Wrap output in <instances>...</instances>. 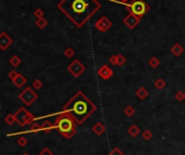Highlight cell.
<instances>
[{"label": "cell", "mask_w": 185, "mask_h": 155, "mask_svg": "<svg viewBox=\"0 0 185 155\" xmlns=\"http://www.w3.org/2000/svg\"><path fill=\"white\" fill-rule=\"evenodd\" d=\"M36 26H38L40 29H44V28H45L48 26V21L45 20V18L37 19V21H36Z\"/></svg>", "instance_id": "18"}, {"label": "cell", "mask_w": 185, "mask_h": 155, "mask_svg": "<svg viewBox=\"0 0 185 155\" xmlns=\"http://www.w3.org/2000/svg\"><path fill=\"white\" fill-rule=\"evenodd\" d=\"M109 155H124V154L122 153L121 151H120V150L118 149V147H115V149L113 150V151L109 153Z\"/></svg>", "instance_id": "34"}, {"label": "cell", "mask_w": 185, "mask_h": 155, "mask_svg": "<svg viewBox=\"0 0 185 155\" xmlns=\"http://www.w3.org/2000/svg\"><path fill=\"white\" fill-rule=\"evenodd\" d=\"M112 25H113V24L108 20V18H107V16H102V18H100L94 24L95 28H97L98 30H100V32H102V33L107 32V30H108L109 28L112 27Z\"/></svg>", "instance_id": "8"}, {"label": "cell", "mask_w": 185, "mask_h": 155, "mask_svg": "<svg viewBox=\"0 0 185 155\" xmlns=\"http://www.w3.org/2000/svg\"><path fill=\"white\" fill-rule=\"evenodd\" d=\"M39 155H54V154H53V152L50 151V149H48V147H45V149L39 153Z\"/></svg>", "instance_id": "32"}, {"label": "cell", "mask_w": 185, "mask_h": 155, "mask_svg": "<svg viewBox=\"0 0 185 155\" xmlns=\"http://www.w3.org/2000/svg\"><path fill=\"white\" fill-rule=\"evenodd\" d=\"M140 21H141V19L139 18V16H136L135 14H133L132 12H130V13L124 19V23L126 24L127 27L130 28V29H134V28L139 25Z\"/></svg>", "instance_id": "9"}, {"label": "cell", "mask_w": 185, "mask_h": 155, "mask_svg": "<svg viewBox=\"0 0 185 155\" xmlns=\"http://www.w3.org/2000/svg\"><path fill=\"white\" fill-rule=\"evenodd\" d=\"M33 87L35 88L36 90H39L40 88L42 87V82L40 79H35L33 82Z\"/></svg>", "instance_id": "29"}, {"label": "cell", "mask_w": 185, "mask_h": 155, "mask_svg": "<svg viewBox=\"0 0 185 155\" xmlns=\"http://www.w3.org/2000/svg\"><path fill=\"white\" fill-rule=\"evenodd\" d=\"M18 98L22 100L23 103H25L27 106H29V105H32L36 100H37L38 95L30 87H26V89H24L20 94Z\"/></svg>", "instance_id": "6"}, {"label": "cell", "mask_w": 185, "mask_h": 155, "mask_svg": "<svg viewBox=\"0 0 185 155\" xmlns=\"http://www.w3.org/2000/svg\"><path fill=\"white\" fill-rule=\"evenodd\" d=\"M120 1H121V2H129L130 0H120Z\"/></svg>", "instance_id": "36"}, {"label": "cell", "mask_w": 185, "mask_h": 155, "mask_svg": "<svg viewBox=\"0 0 185 155\" xmlns=\"http://www.w3.org/2000/svg\"><path fill=\"white\" fill-rule=\"evenodd\" d=\"M108 1L117 2V3L124 4V6H126L127 8H128L129 12H132V13L135 14V15L139 16L140 19L146 13V12L150 10V6L146 4V2L144 1V0H132L130 3H129V2L116 1V0H108Z\"/></svg>", "instance_id": "4"}, {"label": "cell", "mask_w": 185, "mask_h": 155, "mask_svg": "<svg viewBox=\"0 0 185 155\" xmlns=\"http://www.w3.org/2000/svg\"><path fill=\"white\" fill-rule=\"evenodd\" d=\"M45 15V12L42 9H36L35 12H34V16L37 19H40V18H44Z\"/></svg>", "instance_id": "26"}, {"label": "cell", "mask_w": 185, "mask_h": 155, "mask_svg": "<svg viewBox=\"0 0 185 155\" xmlns=\"http://www.w3.org/2000/svg\"><path fill=\"white\" fill-rule=\"evenodd\" d=\"M154 85H155V87L157 88L158 90H161L166 87V82L162 78H158V79L155 80V83H154Z\"/></svg>", "instance_id": "23"}, {"label": "cell", "mask_w": 185, "mask_h": 155, "mask_svg": "<svg viewBox=\"0 0 185 155\" xmlns=\"http://www.w3.org/2000/svg\"><path fill=\"white\" fill-rule=\"evenodd\" d=\"M140 131H141L140 128H139L136 125H132V126H130V127L128 128V133L131 136V137H133V138L138 137L139 133H140Z\"/></svg>", "instance_id": "17"}, {"label": "cell", "mask_w": 185, "mask_h": 155, "mask_svg": "<svg viewBox=\"0 0 185 155\" xmlns=\"http://www.w3.org/2000/svg\"><path fill=\"white\" fill-rule=\"evenodd\" d=\"M14 115H15L16 118V123L22 127L26 125H33L34 121H35V117L32 115V113L28 112L26 109H24V107H21Z\"/></svg>", "instance_id": "5"}, {"label": "cell", "mask_w": 185, "mask_h": 155, "mask_svg": "<svg viewBox=\"0 0 185 155\" xmlns=\"http://www.w3.org/2000/svg\"><path fill=\"white\" fill-rule=\"evenodd\" d=\"M9 62H10V64H11L12 66H13V67H18V66L20 65L21 62H22V61H21L20 56H18L15 54V56H11V59H10V61H9Z\"/></svg>", "instance_id": "20"}, {"label": "cell", "mask_w": 185, "mask_h": 155, "mask_svg": "<svg viewBox=\"0 0 185 155\" xmlns=\"http://www.w3.org/2000/svg\"><path fill=\"white\" fill-rule=\"evenodd\" d=\"M148 65L151 66L152 68H156L158 67V66L160 65V61L158 58H156V56H153V58L150 59V61H148Z\"/></svg>", "instance_id": "19"}, {"label": "cell", "mask_w": 185, "mask_h": 155, "mask_svg": "<svg viewBox=\"0 0 185 155\" xmlns=\"http://www.w3.org/2000/svg\"><path fill=\"white\" fill-rule=\"evenodd\" d=\"M113 74H114V72H113V70H110V67L107 65H103L102 67L98 71V75L104 80H108L113 76Z\"/></svg>", "instance_id": "11"}, {"label": "cell", "mask_w": 185, "mask_h": 155, "mask_svg": "<svg viewBox=\"0 0 185 155\" xmlns=\"http://www.w3.org/2000/svg\"><path fill=\"white\" fill-rule=\"evenodd\" d=\"M29 131H30V132H37V131H41V126L38 125L37 123L33 124L32 127H30V129H29Z\"/></svg>", "instance_id": "30"}, {"label": "cell", "mask_w": 185, "mask_h": 155, "mask_svg": "<svg viewBox=\"0 0 185 155\" xmlns=\"http://www.w3.org/2000/svg\"><path fill=\"white\" fill-rule=\"evenodd\" d=\"M18 144L20 145V147H24L26 144H27V139H26V138H24V137L18 138Z\"/></svg>", "instance_id": "31"}, {"label": "cell", "mask_w": 185, "mask_h": 155, "mask_svg": "<svg viewBox=\"0 0 185 155\" xmlns=\"http://www.w3.org/2000/svg\"><path fill=\"white\" fill-rule=\"evenodd\" d=\"M175 99H177V101L182 102V101H183V100L185 99V92L177 91V94H175Z\"/></svg>", "instance_id": "28"}, {"label": "cell", "mask_w": 185, "mask_h": 155, "mask_svg": "<svg viewBox=\"0 0 185 155\" xmlns=\"http://www.w3.org/2000/svg\"><path fill=\"white\" fill-rule=\"evenodd\" d=\"M124 113L126 116H128V117H131V116L134 115V113H135V110L133 109V106L129 105V106H126L124 110Z\"/></svg>", "instance_id": "22"}, {"label": "cell", "mask_w": 185, "mask_h": 155, "mask_svg": "<svg viewBox=\"0 0 185 155\" xmlns=\"http://www.w3.org/2000/svg\"><path fill=\"white\" fill-rule=\"evenodd\" d=\"M12 44H13L12 38L7 34L6 32H2L1 34H0V49L1 50L8 49Z\"/></svg>", "instance_id": "10"}, {"label": "cell", "mask_w": 185, "mask_h": 155, "mask_svg": "<svg viewBox=\"0 0 185 155\" xmlns=\"http://www.w3.org/2000/svg\"><path fill=\"white\" fill-rule=\"evenodd\" d=\"M64 54H65L66 58H73L74 56H75V51H74L71 48H67V49L65 50V52H64Z\"/></svg>", "instance_id": "27"}, {"label": "cell", "mask_w": 185, "mask_h": 155, "mask_svg": "<svg viewBox=\"0 0 185 155\" xmlns=\"http://www.w3.org/2000/svg\"><path fill=\"white\" fill-rule=\"evenodd\" d=\"M26 82H27V79H26L25 76H23L22 74H18V77L14 78V79L12 80V83H13V85L15 86V87H18V88L23 87V86L26 83Z\"/></svg>", "instance_id": "12"}, {"label": "cell", "mask_w": 185, "mask_h": 155, "mask_svg": "<svg viewBox=\"0 0 185 155\" xmlns=\"http://www.w3.org/2000/svg\"><path fill=\"white\" fill-rule=\"evenodd\" d=\"M67 71H68L75 78H78L79 76L86 71V66L83 65L80 61L75 60V61H73L68 66H67Z\"/></svg>", "instance_id": "7"}, {"label": "cell", "mask_w": 185, "mask_h": 155, "mask_svg": "<svg viewBox=\"0 0 185 155\" xmlns=\"http://www.w3.org/2000/svg\"><path fill=\"white\" fill-rule=\"evenodd\" d=\"M23 155H29V154H27V153H25V154H23Z\"/></svg>", "instance_id": "37"}, {"label": "cell", "mask_w": 185, "mask_h": 155, "mask_svg": "<svg viewBox=\"0 0 185 155\" xmlns=\"http://www.w3.org/2000/svg\"><path fill=\"white\" fill-rule=\"evenodd\" d=\"M55 124V129L61 133L66 139H71L74 135L76 133V121L73 118V116L69 115L67 113L62 112L61 114L57 115L56 119L54 121Z\"/></svg>", "instance_id": "3"}, {"label": "cell", "mask_w": 185, "mask_h": 155, "mask_svg": "<svg viewBox=\"0 0 185 155\" xmlns=\"http://www.w3.org/2000/svg\"><path fill=\"white\" fill-rule=\"evenodd\" d=\"M135 95H136V97H138L140 100H144V99H146V98H147L148 91H147V90H146L144 87H140L138 90H136Z\"/></svg>", "instance_id": "15"}, {"label": "cell", "mask_w": 185, "mask_h": 155, "mask_svg": "<svg viewBox=\"0 0 185 155\" xmlns=\"http://www.w3.org/2000/svg\"><path fill=\"white\" fill-rule=\"evenodd\" d=\"M52 129H55V124H52L51 121L45 120L44 124L41 125V131H45V132H49Z\"/></svg>", "instance_id": "16"}, {"label": "cell", "mask_w": 185, "mask_h": 155, "mask_svg": "<svg viewBox=\"0 0 185 155\" xmlns=\"http://www.w3.org/2000/svg\"><path fill=\"white\" fill-rule=\"evenodd\" d=\"M92 130L97 136H102L103 133L105 132V126L103 125L101 121H98V123L92 127Z\"/></svg>", "instance_id": "13"}, {"label": "cell", "mask_w": 185, "mask_h": 155, "mask_svg": "<svg viewBox=\"0 0 185 155\" xmlns=\"http://www.w3.org/2000/svg\"><path fill=\"white\" fill-rule=\"evenodd\" d=\"M57 9L80 28L100 10L101 3L98 0H61Z\"/></svg>", "instance_id": "1"}, {"label": "cell", "mask_w": 185, "mask_h": 155, "mask_svg": "<svg viewBox=\"0 0 185 155\" xmlns=\"http://www.w3.org/2000/svg\"><path fill=\"white\" fill-rule=\"evenodd\" d=\"M126 58L122 54H117V66H122L126 63Z\"/></svg>", "instance_id": "25"}, {"label": "cell", "mask_w": 185, "mask_h": 155, "mask_svg": "<svg viewBox=\"0 0 185 155\" xmlns=\"http://www.w3.org/2000/svg\"><path fill=\"white\" fill-rule=\"evenodd\" d=\"M109 63L113 64V65H117V54L110 56V58H109Z\"/></svg>", "instance_id": "35"}, {"label": "cell", "mask_w": 185, "mask_h": 155, "mask_svg": "<svg viewBox=\"0 0 185 155\" xmlns=\"http://www.w3.org/2000/svg\"><path fill=\"white\" fill-rule=\"evenodd\" d=\"M95 110H97L95 104L87 98V95H85L81 91H78L64 105L62 112L73 116L78 125H82L83 121L90 117L95 112Z\"/></svg>", "instance_id": "2"}, {"label": "cell", "mask_w": 185, "mask_h": 155, "mask_svg": "<svg viewBox=\"0 0 185 155\" xmlns=\"http://www.w3.org/2000/svg\"><path fill=\"white\" fill-rule=\"evenodd\" d=\"M18 74H20V73H18V72H16V71H14V70H13V71H11L10 73L8 74V76H9V78H11V79L13 80L14 78H16V77H18Z\"/></svg>", "instance_id": "33"}, {"label": "cell", "mask_w": 185, "mask_h": 155, "mask_svg": "<svg viewBox=\"0 0 185 155\" xmlns=\"http://www.w3.org/2000/svg\"><path fill=\"white\" fill-rule=\"evenodd\" d=\"M4 121H6V123L8 124L9 126L13 125L14 123H16L15 115H14V114H9V115L6 116V118H4Z\"/></svg>", "instance_id": "21"}, {"label": "cell", "mask_w": 185, "mask_h": 155, "mask_svg": "<svg viewBox=\"0 0 185 155\" xmlns=\"http://www.w3.org/2000/svg\"><path fill=\"white\" fill-rule=\"evenodd\" d=\"M183 52H184V48L180 44H175L171 48V53L173 54L174 56H180Z\"/></svg>", "instance_id": "14"}, {"label": "cell", "mask_w": 185, "mask_h": 155, "mask_svg": "<svg viewBox=\"0 0 185 155\" xmlns=\"http://www.w3.org/2000/svg\"><path fill=\"white\" fill-rule=\"evenodd\" d=\"M142 137H143L144 140H146V141H147V140H151L153 138V132L151 130L146 129L143 133H142Z\"/></svg>", "instance_id": "24"}]
</instances>
